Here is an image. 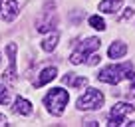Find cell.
<instances>
[{"mask_svg":"<svg viewBox=\"0 0 135 127\" xmlns=\"http://www.w3.org/2000/svg\"><path fill=\"white\" fill-rule=\"evenodd\" d=\"M68 101H70V93H68L64 87L50 89V91L46 93V97H44V105H46L48 111H50L52 115H56V117H60V115L64 113Z\"/></svg>","mask_w":135,"mask_h":127,"instance_id":"obj_1","label":"cell"},{"mask_svg":"<svg viewBox=\"0 0 135 127\" xmlns=\"http://www.w3.org/2000/svg\"><path fill=\"white\" fill-rule=\"evenodd\" d=\"M133 70V64L127 62V64H119V66H105V68L101 70L97 74V80L99 81H105V84H111V85H117L123 81V77Z\"/></svg>","mask_w":135,"mask_h":127,"instance_id":"obj_2","label":"cell"},{"mask_svg":"<svg viewBox=\"0 0 135 127\" xmlns=\"http://www.w3.org/2000/svg\"><path fill=\"white\" fill-rule=\"evenodd\" d=\"M103 99H105V97H103V93H101L99 89L89 87L84 95L78 97L76 105H78L80 111H95V109H99V107L103 105Z\"/></svg>","mask_w":135,"mask_h":127,"instance_id":"obj_3","label":"cell"},{"mask_svg":"<svg viewBox=\"0 0 135 127\" xmlns=\"http://www.w3.org/2000/svg\"><path fill=\"white\" fill-rule=\"evenodd\" d=\"M99 38H85L81 44H78V48L72 52V56H70V62L74 64V66H80L81 62H84L85 58H89V56L93 54V52L99 48Z\"/></svg>","mask_w":135,"mask_h":127,"instance_id":"obj_4","label":"cell"},{"mask_svg":"<svg viewBox=\"0 0 135 127\" xmlns=\"http://www.w3.org/2000/svg\"><path fill=\"white\" fill-rule=\"evenodd\" d=\"M135 107L131 105V103H115L113 107H111L109 111V121H107V125L109 127H115V125H123V117H125L127 113H131Z\"/></svg>","mask_w":135,"mask_h":127,"instance_id":"obj_5","label":"cell"},{"mask_svg":"<svg viewBox=\"0 0 135 127\" xmlns=\"http://www.w3.org/2000/svg\"><path fill=\"white\" fill-rule=\"evenodd\" d=\"M36 28H38V32H52L56 28V10H54L52 2L44 10V18L36 22Z\"/></svg>","mask_w":135,"mask_h":127,"instance_id":"obj_6","label":"cell"},{"mask_svg":"<svg viewBox=\"0 0 135 127\" xmlns=\"http://www.w3.org/2000/svg\"><path fill=\"white\" fill-rule=\"evenodd\" d=\"M16 50H18L16 44H8V46H6L10 64H8V70L2 74V80L8 81V84H14V81H16Z\"/></svg>","mask_w":135,"mask_h":127,"instance_id":"obj_7","label":"cell"},{"mask_svg":"<svg viewBox=\"0 0 135 127\" xmlns=\"http://www.w3.org/2000/svg\"><path fill=\"white\" fill-rule=\"evenodd\" d=\"M0 12H2V18H4V22H12L14 18L18 16V12H20V8H18V2H16V0H4V8L0 6Z\"/></svg>","mask_w":135,"mask_h":127,"instance_id":"obj_8","label":"cell"},{"mask_svg":"<svg viewBox=\"0 0 135 127\" xmlns=\"http://www.w3.org/2000/svg\"><path fill=\"white\" fill-rule=\"evenodd\" d=\"M56 76H58V70H56L54 66H50V68H44L42 72H40L38 80L34 81V85H36V87H42V85L50 84L52 80H56Z\"/></svg>","mask_w":135,"mask_h":127,"instance_id":"obj_9","label":"cell"},{"mask_svg":"<svg viewBox=\"0 0 135 127\" xmlns=\"http://www.w3.org/2000/svg\"><path fill=\"white\" fill-rule=\"evenodd\" d=\"M64 85H70V87H85L88 85V77L85 76H78V74H66L62 77Z\"/></svg>","mask_w":135,"mask_h":127,"instance_id":"obj_10","label":"cell"},{"mask_svg":"<svg viewBox=\"0 0 135 127\" xmlns=\"http://www.w3.org/2000/svg\"><path fill=\"white\" fill-rule=\"evenodd\" d=\"M125 54H127V46L123 42H113L109 46V50H107V56H109L111 60H119V58H123Z\"/></svg>","mask_w":135,"mask_h":127,"instance_id":"obj_11","label":"cell"},{"mask_svg":"<svg viewBox=\"0 0 135 127\" xmlns=\"http://www.w3.org/2000/svg\"><path fill=\"white\" fill-rule=\"evenodd\" d=\"M14 111L20 113V115H30L32 113V103H30L28 99H24V97L18 95V97L14 99Z\"/></svg>","mask_w":135,"mask_h":127,"instance_id":"obj_12","label":"cell"},{"mask_svg":"<svg viewBox=\"0 0 135 127\" xmlns=\"http://www.w3.org/2000/svg\"><path fill=\"white\" fill-rule=\"evenodd\" d=\"M58 42H60V34L58 32H52L48 38L42 40V50L44 52H54L56 46H58Z\"/></svg>","mask_w":135,"mask_h":127,"instance_id":"obj_13","label":"cell"},{"mask_svg":"<svg viewBox=\"0 0 135 127\" xmlns=\"http://www.w3.org/2000/svg\"><path fill=\"white\" fill-rule=\"evenodd\" d=\"M121 6H123V0H103V2L99 4V10H101V12L113 14V12H117Z\"/></svg>","mask_w":135,"mask_h":127,"instance_id":"obj_14","label":"cell"},{"mask_svg":"<svg viewBox=\"0 0 135 127\" xmlns=\"http://www.w3.org/2000/svg\"><path fill=\"white\" fill-rule=\"evenodd\" d=\"M89 26H91L93 30H105V20L101 16H89Z\"/></svg>","mask_w":135,"mask_h":127,"instance_id":"obj_15","label":"cell"},{"mask_svg":"<svg viewBox=\"0 0 135 127\" xmlns=\"http://www.w3.org/2000/svg\"><path fill=\"white\" fill-rule=\"evenodd\" d=\"M8 101V89L4 85H0V103H6Z\"/></svg>","mask_w":135,"mask_h":127,"instance_id":"obj_16","label":"cell"},{"mask_svg":"<svg viewBox=\"0 0 135 127\" xmlns=\"http://www.w3.org/2000/svg\"><path fill=\"white\" fill-rule=\"evenodd\" d=\"M131 16H135V10H133V8H127L125 14H123V20H129Z\"/></svg>","mask_w":135,"mask_h":127,"instance_id":"obj_17","label":"cell"},{"mask_svg":"<svg viewBox=\"0 0 135 127\" xmlns=\"http://www.w3.org/2000/svg\"><path fill=\"white\" fill-rule=\"evenodd\" d=\"M4 125H8V119H6V115L0 113V127H4Z\"/></svg>","mask_w":135,"mask_h":127,"instance_id":"obj_18","label":"cell"},{"mask_svg":"<svg viewBox=\"0 0 135 127\" xmlns=\"http://www.w3.org/2000/svg\"><path fill=\"white\" fill-rule=\"evenodd\" d=\"M97 62H99V58H97V56H91V58H89V62H88V64H89V66H95Z\"/></svg>","mask_w":135,"mask_h":127,"instance_id":"obj_19","label":"cell"},{"mask_svg":"<svg viewBox=\"0 0 135 127\" xmlns=\"http://www.w3.org/2000/svg\"><path fill=\"white\" fill-rule=\"evenodd\" d=\"M131 85H133V91H135V76L131 77Z\"/></svg>","mask_w":135,"mask_h":127,"instance_id":"obj_20","label":"cell"},{"mask_svg":"<svg viewBox=\"0 0 135 127\" xmlns=\"http://www.w3.org/2000/svg\"><path fill=\"white\" fill-rule=\"evenodd\" d=\"M0 6H2V4H0Z\"/></svg>","mask_w":135,"mask_h":127,"instance_id":"obj_21","label":"cell"}]
</instances>
